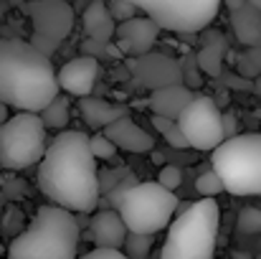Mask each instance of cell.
I'll return each mask as SVG.
<instances>
[{
  "mask_svg": "<svg viewBox=\"0 0 261 259\" xmlns=\"http://www.w3.org/2000/svg\"><path fill=\"white\" fill-rule=\"evenodd\" d=\"M109 10H112V15H114V20H129V18H135V5L132 3H127V0H112L109 3Z\"/></svg>",
  "mask_w": 261,
  "mask_h": 259,
  "instance_id": "obj_28",
  "label": "cell"
},
{
  "mask_svg": "<svg viewBox=\"0 0 261 259\" xmlns=\"http://www.w3.org/2000/svg\"><path fill=\"white\" fill-rule=\"evenodd\" d=\"M254 89H256V94L261 97V77H256V82H254Z\"/></svg>",
  "mask_w": 261,
  "mask_h": 259,
  "instance_id": "obj_33",
  "label": "cell"
},
{
  "mask_svg": "<svg viewBox=\"0 0 261 259\" xmlns=\"http://www.w3.org/2000/svg\"><path fill=\"white\" fill-rule=\"evenodd\" d=\"M5 120H8V104H5V102H0V125H3Z\"/></svg>",
  "mask_w": 261,
  "mask_h": 259,
  "instance_id": "obj_32",
  "label": "cell"
},
{
  "mask_svg": "<svg viewBox=\"0 0 261 259\" xmlns=\"http://www.w3.org/2000/svg\"><path fill=\"white\" fill-rule=\"evenodd\" d=\"M177 125L182 130V135L188 137V145L205 153V150H216L223 140V114L218 109V104L213 102V97L205 94H195L188 107L182 109V114L177 117Z\"/></svg>",
  "mask_w": 261,
  "mask_h": 259,
  "instance_id": "obj_10",
  "label": "cell"
},
{
  "mask_svg": "<svg viewBox=\"0 0 261 259\" xmlns=\"http://www.w3.org/2000/svg\"><path fill=\"white\" fill-rule=\"evenodd\" d=\"M79 259H129L122 249H107V247H96V249H91V252H87L84 257Z\"/></svg>",
  "mask_w": 261,
  "mask_h": 259,
  "instance_id": "obj_29",
  "label": "cell"
},
{
  "mask_svg": "<svg viewBox=\"0 0 261 259\" xmlns=\"http://www.w3.org/2000/svg\"><path fill=\"white\" fill-rule=\"evenodd\" d=\"M223 56H226V38L221 33H208L195 61H198V69L211 74V77H218L221 69H223Z\"/></svg>",
  "mask_w": 261,
  "mask_h": 259,
  "instance_id": "obj_20",
  "label": "cell"
},
{
  "mask_svg": "<svg viewBox=\"0 0 261 259\" xmlns=\"http://www.w3.org/2000/svg\"><path fill=\"white\" fill-rule=\"evenodd\" d=\"M89 148H91V153H94V158L96 160H112L114 155H117V145L99 130V132H94L91 137H89Z\"/></svg>",
  "mask_w": 261,
  "mask_h": 259,
  "instance_id": "obj_24",
  "label": "cell"
},
{
  "mask_svg": "<svg viewBox=\"0 0 261 259\" xmlns=\"http://www.w3.org/2000/svg\"><path fill=\"white\" fill-rule=\"evenodd\" d=\"M160 28L175 33H198L211 26L223 0H127Z\"/></svg>",
  "mask_w": 261,
  "mask_h": 259,
  "instance_id": "obj_8",
  "label": "cell"
},
{
  "mask_svg": "<svg viewBox=\"0 0 261 259\" xmlns=\"http://www.w3.org/2000/svg\"><path fill=\"white\" fill-rule=\"evenodd\" d=\"M41 120L46 125V130H64L69 125V99L64 94H59L54 102H48L41 112Z\"/></svg>",
  "mask_w": 261,
  "mask_h": 259,
  "instance_id": "obj_21",
  "label": "cell"
},
{
  "mask_svg": "<svg viewBox=\"0 0 261 259\" xmlns=\"http://www.w3.org/2000/svg\"><path fill=\"white\" fill-rule=\"evenodd\" d=\"M119 150L124 153H135V155H142V153H152L155 150V137L150 132H145L135 120L129 117H122L112 125H107L101 130Z\"/></svg>",
  "mask_w": 261,
  "mask_h": 259,
  "instance_id": "obj_14",
  "label": "cell"
},
{
  "mask_svg": "<svg viewBox=\"0 0 261 259\" xmlns=\"http://www.w3.org/2000/svg\"><path fill=\"white\" fill-rule=\"evenodd\" d=\"M59 94V72H54L51 56L41 54L31 41H0V102L38 114Z\"/></svg>",
  "mask_w": 261,
  "mask_h": 259,
  "instance_id": "obj_2",
  "label": "cell"
},
{
  "mask_svg": "<svg viewBox=\"0 0 261 259\" xmlns=\"http://www.w3.org/2000/svg\"><path fill=\"white\" fill-rule=\"evenodd\" d=\"M150 249H152V234H137V231H129L122 247V252L129 259H145Z\"/></svg>",
  "mask_w": 261,
  "mask_h": 259,
  "instance_id": "obj_23",
  "label": "cell"
},
{
  "mask_svg": "<svg viewBox=\"0 0 261 259\" xmlns=\"http://www.w3.org/2000/svg\"><path fill=\"white\" fill-rule=\"evenodd\" d=\"M223 132H226V140L236 135V114H231V112L223 114Z\"/></svg>",
  "mask_w": 261,
  "mask_h": 259,
  "instance_id": "obj_30",
  "label": "cell"
},
{
  "mask_svg": "<svg viewBox=\"0 0 261 259\" xmlns=\"http://www.w3.org/2000/svg\"><path fill=\"white\" fill-rule=\"evenodd\" d=\"M160 26L147 18V15H135L129 20H122L117 23V31H114V43L119 46L122 54H127L129 59L132 56H145L152 51V46L158 43L160 38Z\"/></svg>",
  "mask_w": 261,
  "mask_h": 259,
  "instance_id": "obj_12",
  "label": "cell"
},
{
  "mask_svg": "<svg viewBox=\"0 0 261 259\" xmlns=\"http://www.w3.org/2000/svg\"><path fill=\"white\" fill-rule=\"evenodd\" d=\"M211 163L231 196H261V132L223 140Z\"/></svg>",
  "mask_w": 261,
  "mask_h": 259,
  "instance_id": "obj_5",
  "label": "cell"
},
{
  "mask_svg": "<svg viewBox=\"0 0 261 259\" xmlns=\"http://www.w3.org/2000/svg\"><path fill=\"white\" fill-rule=\"evenodd\" d=\"M0 254H3V244H0Z\"/></svg>",
  "mask_w": 261,
  "mask_h": 259,
  "instance_id": "obj_36",
  "label": "cell"
},
{
  "mask_svg": "<svg viewBox=\"0 0 261 259\" xmlns=\"http://www.w3.org/2000/svg\"><path fill=\"white\" fill-rule=\"evenodd\" d=\"M127 69L132 72V77L140 84L150 86V89H160V86L170 84H185L182 77V64H177L173 56L165 54H145V56H132L127 61Z\"/></svg>",
  "mask_w": 261,
  "mask_h": 259,
  "instance_id": "obj_11",
  "label": "cell"
},
{
  "mask_svg": "<svg viewBox=\"0 0 261 259\" xmlns=\"http://www.w3.org/2000/svg\"><path fill=\"white\" fill-rule=\"evenodd\" d=\"M246 61H249V64H251V69L259 74L261 72V46H256V49H251V51H249Z\"/></svg>",
  "mask_w": 261,
  "mask_h": 259,
  "instance_id": "obj_31",
  "label": "cell"
},
{
  "mask_svg": "<svg viewBox=\"0 0 261 259\" xmlns=\"http://www.w3.org/2000/svg\"><path fill=\"white\" fill-rule=\"evenodd\" d=\"M82 117L91 130H104L107 125L129 117L124 104H112L104 99H94V97H82Z\"/></svg>",
  "mask_w": 261,
  "mask_h": 259,
  "instance_id": "obj_18",
  "label": "cell"
},
{
  "mask_svg": "<svg viewBox=\"0 0 261 259\" xmlns=\"http://www.w3.org/2000/svg\"><path fill=\"white\" fill-rule=\"evenodd\" d=\"M193 97H195V94L190 91V86H185V84L160 86V89H152V91H150L147 107L152 109V114H160V117H170V120H177Z\"/></svg>",
  "mask_w": 261,
  "mask_h": 259,
  "instance_id": "obj_16",
  "label": "cell"
},
{
  "mask_svg": "<svg viewBox=\"0 0 261 259\" xmlns=\"http://www.w3.org/2000/svg\"><path fill=\"white\" fill-rule=\"evenodd\" d=\"M38 191L71 214H91L96 208L101 185L89 135L61 130L48 143L46 155L38 163Z\"/></svg>",
  "mask_w": 261,
  "mask_h": 259,
  "instance_id": "obj_1",
  "label": "cell"
},
{
  "mask_svg": "<svg viewBox=\"0 0 261 259\" xmlns=\"http://www.w3.org/2000/svg\"><path fill=\"white\" fill-rule=\"evenodd\" d=\"M256 117H259V120H261V109H256Z\"/></svg>",
  "mask_w": 261,
  "mask_h": 259,
  "instance_id": "obj_35",
  "label": "cell"
},
{
  "mask_svg": "<svg viewBox=\"0 0 261 259\" xmlns=\"http://www.w3.org/2000/svg\"><path fill=\"white\" fill-rule=\"evenodd\" d=\"M152 125H155V130L165 137V143H170V148H175V150H185V148H190V145H188V137L182 135V130H180V125H177V120L152 114Z\"/></svg>",
  "mask_w": 261,
  "mask_h": 259,
  "instance_id": "obj_22",
  "label": "cell"
},
{
  "mask_svg": "<svg viewBox=\"0 0 261 259\" xmlns=\"http://www.w3.org/2000/svg\"><path fill=\"white\" fill-rule=\"evenodd\" d=\"M46 125L36 112H18L0 125V166L25 171L46 155Z\"/></svg>",
  "mask_w": 261,
  "mask_h": 259,
  "instance_id": "obj_7",
  "label": "cell"
},
{
  "mask_svg": "<svg viewBox=\"0 0 261 259\" xmlns=\"http://www.w3.org/2000/svg\"><path fill=\"white\" fill-rule=\"evenodd\" d=\"M246 3H249V5H254L256 10H261V0H246Z\"/></svg>",
  "mask_w": 261,
  "mask_h": 259,
  "instance_id": "obj_34",
  "label": "cell"
},
{
  "mask_svg": "<svg viewBox=\"0 0 261 259\" xmlns=\"http://www.w3.org/2000/svg\"><path fill=\"white\" fill-rule=\"evenodd\" d=\"M195 188H198V193H200L203 198H216L221 191H226L216 171H208V173H203V175H198Z\"/></svg>",
  "mask_w": 261,
  "mask_h": 259,
  "instance_id": "obj_26",
  "label": "cell"
},
{
  "mask_svg": "<svg viewBox=\"0 0 261 259\" xmlns=\"http://www.w3.org/2000/svg\"><path fill=\"white\" fill-rule=\"evenodd\" d=\"M236 229H239V234H246V237L261 234V208H251V206L244 208V211L239 214Z\"/></svg>",
  "mask_w": 261,
  "mask_h": 259,
  "instance_id": "obj_25",
  "label": "cell"
},
{
  "mask_svg": "<svg viewBox=\"0 0 261 259\" xmlns=\"http://www.w3.org/2000/svg\"><path fill=\"white\" fill-rule=\"evenodd\" d=\"M25 13L33 23L31 43L41 54L54 56L74 28V8L66 0H28Z\"/></svg>",
  "mask_w": 261,
  "mask_h": 259,
  "instance_id": "obj_9",
  "label": "cell"
},
{
  "mask_svg": "<svg viewBox=\"0 0 261 259\" xmlns=\"http://www.w3.org/2000/svg\"><path fill=\"white\" fill-rule=\"evenodd\" d=\"M221 208L216 198L193 201L168 226L160 259H213Z\"/></svg>",
  "mask_w": 261,
  "mask_h": 259,
  "instance_id": "obj_4",
  "label": "cell"
},
{
  "mask_svg": "<svg viewBox=\"0 0 261 259\" xmlns=\"http://www.w3.org/2000/svg\"><path fill=\"white\" fill-rule=\"evenodd\" d=\"M79 219L56 206H41L25 231L8 244V259H79Z\"/></svg>",
  "mask_w": 261,
  "mask_h": 259,
  "instance_id": "obj_3",
  "label": "cell"
},
{
  "mask_svg": "<svg viewBox=\"0 0 261 259\" xmlns=\"http://www.w3.org/2000/svg\"><path fill=\"white\" fill-rule=\"evenodd\" d=\"M117 211L129 231L137 234H158L170 226L177 211V196L158 180H145L124 188L117 198Z\"/></svg>",
  "mask_w": 261,
  "mask_h": 259,
  "instance_id": "obj_6",
  "label": "cell"
},
{
  "mask_svg": "<svg viewBox=\"0 0 261 259\" xmlns=\"http://www.w3.org/2000/svg\"><path fill=\"white\" fill-rule=\"evenodd\" d=\"M84 31L91 41L107 46L114 38L117 31V20L109 10V5H104V0H91L89 8L84 10Z\"/></svg>",
  "mask_w": 261,
  "mask_h": 259,
  "instance_id": "obj_17",
  "label": "cell"
},
{
  "mask_svg": "<svg viewBox=\"0 0 261 259\" xmlns=\"http://www.w3.org/2000/svg\"><path fill=\"white\" fill-rule=\"evenodd\" d=\"M99 77V61L94 56H76L59 69V86L71 97H89Z\"/></svg>",
  "mask_w": 261,
  "mask_h": 259,
  "instance_id": "obj_13",
  "label": "cell"
},
{
  "mask_svg": "<svg viewBox=\"0 0 261 259\" xmlns=\"http://www.w3.org/2000/svg\"><path fill=\"white\" fill-rule=\"evenodd\" d=\"M89 234L91 242L96 247H107V249H122L124 239L129 234V229L124 226L119 211H99L91 224H89Z\"/></svg>",
  "mask_w": 261,
  "mask_h": 259,
  "instance_id": "obj_15",
  "label": "cell"
},
{
  "mask_svg": "<svg viewBox=\"0 0 261 259\" xmlns=\"http://www.w3.org/2000/svg\"><path fill=\"white\" fill-rule=\"evenodd\" d=\"M231 23H233L236 38L244 46H249V49L261 46V10H256L249 3H244L241 8L231 10Z\"/></svg>",
  "mask_w": 261,
  "mask_h": 259,
  "instance_id": "obj_19",
  "label": "cell"
},
{
  "mask_svg": "<svg viewBox=\"0 0 261 259\" xmlns=\"http://www.w3.org/2000/svg\"><path fill=\"white\" fill-rule=\"evenodd\" d=\"M158 183L165 185L168 191H177L180 183H182V173H180V168H175V166H165V168H160V173H158Z\"/></svg>",
  "mask_w": 261,
  "mask_h": 259,
  "instance_id": "obj_27",
  "label": "cell"
}]
</instances>
